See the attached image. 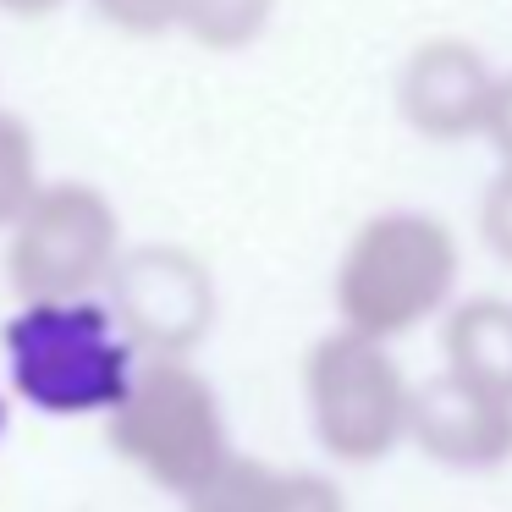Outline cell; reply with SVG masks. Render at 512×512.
<instances>
[{
    "label": "cell",
    "mask_w": 512,
    "mask_h": 512,
    "mask_svg": "<svg viewBox=\"0 0 512 512\" xmlns=\"http://www.w3.org/2000/svg\"><path fill=\"white\" fill-rule=\"evenodd\" d=\"M0 435H6V397H0Z\"/></svg>",
    "instance_id": "obj_17"
},
{
    "label": "cell",
    "mask_w": 512,
    "mask_h": 512,
    "mask_svg": "<svg viewBox=\"0 0 512 512\" xmlns=\"http://www.w3.org/2000/svg\"><path fill=\"white\" fill-rule=\"evenodd\" d=\"M457 287V243L435 215L386 210L358 226L336 265V309L342 325L364 336H391L424 325L446 309Z\"/></svg>",
    "instance_id": "obj_2"
},
{
    "label": "cell",
    "mask_w": 512,
    "mask_h": 512,
    "mask_svg": "<svg viewBox=\"0 0 512 512\" xmlns=\"http://www.w3.org/2000/svg\"><path fill=\"white\" fill-rule=\"evenodd\" d=\"M105 303L116 309V320L127 325L144 353L182 358L215 320V287L210 270L171 243L149 248H122L105 276Z\"/></svg>",
    "instance_id": "obj_6"
},
{
    "label": "cell",
    "mask_w": 512,
    "mask_h": 512,
    "mask_svg": "<svg viewBox=\"0 0 512 512\" xmlns=\"http://www.w3.org/2000/svg\"><path fill=\"white\" fill-rule=\"evenodd\" d=\"M276 0H182V34L204 50H243L270 28Z\"/></svg>",
    "instance_id": "obj_11"
},
{
    "label": "cell",
    "mask_w": 512,
    "mask_h": 512,
    "mask_svg": "<svg viewBox=\"0 0 512 512\" xmlns=\"http://www.w3.org/2000/svg\"><path fill=\"white\" fill-rule=\"evenodd\" d=\"M144 347L127 336L111 303L89 298H23L6 320V369L23 402L56 419L111 413L127 397Z\"/></svg>",
    "instance_id": "obj_1"
},
{
    "label": "cell",
    "mask_w": 512,
    "mask_h": 512,
    "mask_svg": "<svg viewBox=\"0 0 512 512\" xmlns=\"http://www.w3.org/2000/svg\"><path fill=\"white\" fill-rule=\"evenodd\" d=\"M122 254V221L89 182H45L6 232V276L23 298H78L105 287Z\"/></svg>",
    "instance_id": "obj_5"
},
{
    "label": "cell",
    "mask_w": 512,
    "mask_h": 512,
    "mask_svg": "<svg viewBox=\"0 0 512 512\" xmlns=\"http://www.w3.org/2000/svg\"><path fill=\"white\" fill-rule=\"evenodd\" d=\"M111 446L177 496L204 485L232 452L210 380L166 353L138 364L127 397L111 408Z\"/></svg>",
    "instance_id": "obj_3"
},
{
    "label": "cell",
    "mask_w": 512,
    "mask_h": 512,
    "mask_svg": "<svg viewBox=\"0 0 512 512\" xmlns=\"http://www.w3.org/2000/svg\"><path fill=\"white\" fill-rule=\"evenodd\" d=\"M408 435L446 468H496L512 457V402L441 369L413 386Z\"/></svg>",
    "instance_id": "obj_8"
},
{
    "label": "cell",
    "mask_w": 512,
    "mask_h": 512,
    "mask_svg": "<svg viewBox=\"0 0 512 512\" xmlns=\"http://www.w3.org/2000/svg\"><path fill=\"white\" fill-rule=\"evenodd\" d=\"M485 138L496 144L501 166H512V72L501 78V89H496V105H490V127H485Z\"/></svg>",
    "instance_id": "obj_15"
},
{
    "label": "cell",
    "mask_w": 512,
    "mask_h": 512,
    "mask_svg": "<svg viewBox=\"0 0 512 512\" xmlns=\"http://www.w3.org/2000/svg\"><path fill=\"white\" fill-rule=\"evenodd\" d=\"M188 512H347L342 490L320 474H281L259 457L226 452L204 485L188 490Z\"/></svg>",
    "instance_id": "obj_9"
},
{
    "label": "cell",
    "mask_w": 512,
    "mask_h": 512,
    "mask_svg": "<svg viewBox=\"0 0 512 512\" xmlns=\"http://www.w3.org/2000/svg\"><path fill=\"white\" fill-rule=\"evenodd\" d=\"M100 23L122 28L133 39H160V34H182V0H89Z\"/></svg>",
    "instance_id": "obj_13"
},
{
    "label": "cell",
    "mask_w": 512,
    "mask_h": 512,
    "mask_svg": "<svg viewBox=\"0 0 512 512\" xmlns=\"http://www.w3.org/2000/svg\"><path fill=\"white\" fill-rule=\"evenodd\" d=\"M309 413L331 457L375 463L408 435L413 386L380 336L342 325L309 353Z\"/></svg>",
    "instance_id": "obj_4"
},
{
    "label": "cell",
    "mask_w": 512,
    "mask_h": 512,
    "mask_svg": "<svg viewBox=\"0 0 512 512\" xmlns=\"http://www.w3.org/2000/svg\"><path fill=\"white\" fill-rule=\"evenodd\" d=\"M39 182V155H34V133L28 122H17L12 111H0V232H12L17 215L34 204Z\"/></svg>",
    "instance_id": "obj_12"
},
{
    "label": "cell",
    "mask_w": 512,
    "mask_h": 512,
    "mask_svg": "<svg viewBox=\"0 0 512 512\" xmlns=\"http://www.w3.org/2000/svg\"><path fill=\"white\" fill-rule=\"evenodd\" d=\"M501 72L468 39H430L402 61L397 111L419 138L457 144V138H485L490 105H496Z\"/></svg>",
    "instance_id": "obj_7"
},
{
    "label": "cell",
    "mask_w": 512,
    "mask_h": 512,
    "mask_svg": "<svg viewBox=\"0 0 512 512\" xmlns=\"http://www.w3.org/2000/svg\"><path fill=\"white\" fill-rule=\"evenodd\" d=\"M479 232H485V243L512 265V166H501V177L490 182L485 210H479Z\"/></svg>",
    "instance_id": "obj_14"
},
{
    "label": "cell",
    "mask_w": 512,
    "mask_h": 512,
    "mask_svg": "<svg viewBox=\"0 0 512 512\" xmlns=\"http://www.w3.org/2000/svg\"><path fill=\"white\" fill-rule=\"evenodd\" d=\"M61 0H0V12L6 17H50Z\"/></svg>",
    "instance_id": "obj_16"
},
{
    "label": "cell",
    "mask_w": 512,
    "mask_h": 512,
    "mask_svg": "<svg viewBox=\"0 0 512 512\" xmlns=\"http://www.w3.org/2000/svg\"><path fill=\"white\" fill-rule=\"evenodd\" d=\"M446 369L512 402V303L468 298L446 320Z\"/></svg>",
    "instance_id": "obj_10"
}]
</instances>
